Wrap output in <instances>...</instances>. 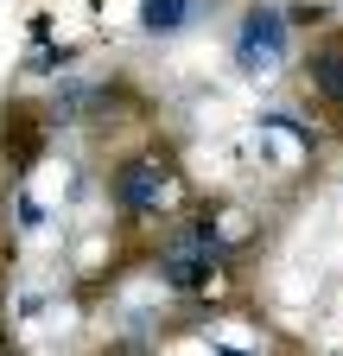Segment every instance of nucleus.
<instances>
[{"mask_svg":"<svg viewBox=\"0 0 343 356\" xmlns=\"http://www.w3.org/2000/svg\"><path fill=\"white\" fill-rule=\"evenodd\" d=\"M13 216H19V229H38V222H45V210H38V197H32V191H19V197H13Z\"/></svg>","mask_w":343,"mask_h":356,"instance_id":"7","label":"nucleus"},{"mask_svg":"<svg viewBox=\"0 0 343 356\" xmlns=\"http://www.w3.org/2000/svg\"><path fill=\"white\" fill-rule=\"evenodd\" d=\"M70 64H76L70 44H45V51H32V58H26V70H70Z\"/></svg>","mask_w":343,"mask_h":356,"instance_id":"6","label":"nucleus"},{"mask_svg":"<svg viewBox=\"0 0 343 356\" xmlns=\"http://www.w3.org/2000/svg\"><path fill=\"white\" fill-rule=\"evenodd\" d=\"M286 44H292V26L274 0H254V7L235 19V70L242 76H267L286 64Z\"/></svg>","mask_w":343,"mask_h":356,"instance_id":"2","label":"nucleus"},{"mask_svg":"<svg viewBox=\"0 0 343 356\" xmlns=\"http://www.w3.org/2000/svg\"><path fill=\"white\" fill-rule=\"evenodd\" d=\"M185 19H191V0H140V32H153V38L185 32Z\"/></svg>","mask_w":343,"mask_h":356,"instance_id":"5","label":"nucleus"},{"mask_svg":"<svg viewBox=\"0 0 343 356\" xmlns=\"http://www.w3.org/2000/svg\"><path fill=\"white\" fill-rule=\"evenodd\" d=\"M210 356H254V350H235V343H217V350H210Z\"/></svg>","mask_w":343,"mask_h":356,"instance_id":"8","label":"nucleus"},{"mask_svg":"<svg viewBox=\"0 0 343 356\" xmlns=\"http://www.w3.org/2000/svg\"><path fill=\"white\" fill-rule=\"evenodd\" d=\"M217 267H223V261H210V254H197V248H185V242H172V248L159 254V286H165V293H210Z\"/></svg>","mask_w":343,"mask_h":356,"instance_id":"3","label":"nucleus"},{"mask_svg":"<svg viewBox=\"0 0 343 356\" xmlns=\"http://www.w3.org/2000/svg\"><path fill=\"white\" fill-rule=\"evenodd\" d=\"M178 191V159H172V147H134V153H121L108 165V197L121 216H159L165 197Z\"/></svg>","mask_w":343,"mask_h":356,"instance_id":"1","label":"nucleus"},{"mask_svg":"<svg viewBox=\"0 0 343 356\" xmlns=\"http://www.w3.org/2000/svg\"><path fill=\"white\" fill-rule=\"evenodd\" d=\"M102 356H140V350H134V343H115V350H102Z\"/></svg>","mask_w":343,"mask_h":356,"instance_id":"9","label":"nucleus"},{"mask_svg":"<svg viewBox=\"0 0 343 356\" xmlns=\"http://www.w3.org/2000/svg\"><path fill=\"white\" fill-rule=\"evenodd\" d=\"M306 83H312V96L324 108L343 115V32H331L324 44H312V58H306Z\"/></svg>","mask_w":343,"mask_h":356,"instance_id":"4","label":"nucleus"}]
</instances>
